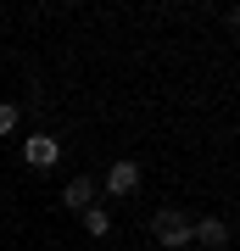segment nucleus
<instances>
[{
    "instance_id": "obj_1",
    "label": "nucleus",
    "mask_w": 240,
    "mask_h": 251,
    "mask_svg": "<svg viewBox=\"0 0 240 251\" xmlns=\"http://www.w3.org/2000/svg\"><path fill=\"white\" fill-rule=\"evenodd\" d=\"M190 224H196V218H185V212H173V206H162V212L151 218V234H157V246L179 251V246H190Z\"/></svg>"
},
{
    "instance_id": "obj_2",
    "label": "nucleus",
    "mask_w": 240,
    "mask_h": 251,
    "mask_svg": "<svg viewBox=\"0 0 240 251\" xmlns=\"http://www.w3.org/2000/svg\"><path fill=\"white\" fill-rule=\"evenodd\" d=\"M23 162L39 168V173H51L56 162H62V140H56V134H28L23 140Z\"/></svg>"
},
{
    "instance_id": "obj_3",
    "label": "nucleus",
    "mask_w": 240,
    "mask_h": 251,
    "mask_svg": "<svg viewBox=\"0 0 240 251\" xmlns=\"http://www.w3.org/2000/svg\"><path fill=\"white\" fill-rule=\"evenodd\" d=\"M101 190H107V196H134V190H140V162H112Z\"/></svg>"
},
{
    "instance_id": "obj_4",
    "label": "nucleus",
    "mask_w": 240,
    "mask_h": 251,
    "mask_svg": "<svg viewBox=\"0 0 240 251\" xmlns=\"http://www.w3.org/2000/svg\"><path fill=\"white\" fill-rule=\"evenodd\" d=\"M190 240L223 251V246H229V224H223V218H196V224H190Z\"/></svg>"
},
{
    "instance_id": "obj_5",
    "label": "nucleus",
    "mask_w": 240,
    "mask_h": 251,
    "mask_svg": "<svg viewBox=\"0 0 240 251\" xmlns=\"http://www.w3.org/2000/svg\"><path fill=\"white\" fill-rule=\"evenodd\" d=\"M62 201L73 206V212H89V206H95V179H73L62 190Z\"/></svg>"
},
{
    "instance_id": "obj_6",
    "label": "nucleus",
    "mask_w": 240,
    "mask_h": 251,
    "mask_svg": "<svg viewBox=\"0 0 240 251\" xmlns=\"http://www.w3.org/2000/svg\"><path fill=\"white\" fill-rule=\"evenodd\" d=\"M79 218H84V229L95 234V240H101V234H112V212H107V206H89V212H79Z\"/></svg>"
},
{
    "instance_id": "obj_7",
    "label": "nucleus",
    "mask_w": 240,
    "mask_h": 251,
    "mask_svg": "<svg viewBox=\"0 0 240 251\" xmlns=\"http://www.w3.org/2000/svg\"><path fill=\"white\" fill-rule=\"evenodd\" d=\"M11 128H17V106H11V100H0V134H11Z\"/></svg>"
},
{
    "instance_id": "obj_8",
    "label": "nucleus",
    "mask_w": 240,
    "mask_h": 251,
    "mask_svg": "<svg viewBox=\"0 0 240 251\" xmlns=\"http://www.w3.org/2000/svg\"><path fill=\"white\" fill-rule=\"evenodd\" d=\"M235 23H240V6H235Z\"/></svg>"
}]
</instances>
